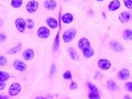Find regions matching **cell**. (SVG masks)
<instances>
[{
	"instance_id": "1",
	"label": "cell",
	"mask_w": 132,
	"mask_h": 99,
	"mask_svg": "<svg viewBox=\"0 0 132 99\" xmlns=\"http://www.w3.org/2000/svg\"><path fill=\"white\" fill-rule=\"evenodd\" d=\"M76 33H77V31L73 29V28L66 31V32L63 33V36H62L64 42H65V43H69V42H71L72 39L75 38Z\"/></svg>"
},
{
	"instance_id": "2",
	"label": "cell",
	"mask_w": 132,
	"mask_h": 99,
	"mask_svg": "<svg viewBox=\"0 0 132 99\" xmlns=\"http://www.w3.org/2000/svg\"><path fill=\"white\" fill-rule=\"evenodd\" d=\"M21 90V86L19 83H13L10 85L9 88V94L11 97L18 95Z\"/></svg>"
},
{
	"instance_id": "3",
	"label": "cell",
	"mask_w": 132,
	"mask_h": 99,
	"mask_svg": "<svg viewBox=\"0 0 132 99\" xmlns=\"http://www.w3.org/2000/svg\"><path fill=\"white\" fill-rule=\"evenodd\" d=\"M26 8L28 13H34L38 9V3L35 0H31L27 4Z\"/></svg>"
},
{
	"instance_id": "4",
	"label": "cell",
	"mask_w": 132,
	"mask_h": 99,
	"mask_svg": "<svg viewBox=\"0 0 132 99\" xmlns=\"http://www.w3.org/2000/svg\"><path fill=\"white\" fill-rule=\"evenodd\" d=\"M38 36L41 39H47L50 36V31L49 28H47L45 27H39V29L38 30Z\"/></svg>"
},
{
	"instance_id": "5",
	"label": "cell",
	"mask_w": 132,
	"mask_h": 99,
	"mask_svg": "<svg viewBox=\"0 0 132 99\" xmlns=\"http://www.w3.org/2000/svg\"><path fill=\"white\" fill-rule=\"evenodd\" d=\"M15 27L20 33H23L26 28V22L22 18H17L15 20Z\"/></svg>"
},
{
	"instance_id": "6",
	"label": "cell",
	"mask_w": 132,
	"mask_h": 99,
	"mask_svg": "<svg viewBox=\"0 0 132 99\" xmlns=\"http://www.w3.org/2000/svg\"><path fill=\"white\" fill-rule=\"evenodd\" d=\"M13 67H15V69H16L17 71H20V72H23L25 70H27L26 63H24L23 62H21L20 60H15L14 62Z\"/></svg>"
},
{
	"instance_id": "7",
	"label": "cell",
	"mask_w": 132,
	"mask_h": 99,
	"mask_svg": "<svg viewBox=\"0 0 132 99\" xmlns=\"http://www.w3.org/2000/svg\"><path fill=\"white\" fill-rule=\"evenodd\" d=\"M110 46L111 48L113 49L114 51H117V52H122L125 48H123V44L119 42H118L116 40H113L110 42Z\"/></svg>"
},
{
	"instance_id": "8",
	"label": "cell",
	"mask_w": 132,
	"mask_h": 99,
	"mask_svg": "<svg viewBox=\"0 0 132 99\" xmlns=\"http://www.w3.org/2000/svg\"><path fill=\"white\" fill-rule=\"evenodd\" d=\"M78 48L83 51V50H85V49L90 48V43H89V41L87 39L82 38L78 41Z\"/></svg>"
},
{
	"instance_id": "9",
	"label": "cell",
	"mask_w": 132,
	"mask_h": 99,
	"mask_svg": "<svg viewBox=\"0 0 132 99\" xmlns=\"http://www.w3.org/2000/svg\"><path fill=\"white\" fill-rule=\"evenodd\" d=\"M98 66H99L101 69L108 70L111 67V63L110 61L106 60V59H100L98 61Z\"/></svg>"
},
{
	"instance_id": "10",
	"label": "cell",
	"mask_w": 132,
	"mask_h": 99,
	"mask_svg": "<svg viewBox=\"0 0 132 99\" xmlns=\"http://www.w3.org/2000/svg\"><path fill=\"white\" fill-rule=\"evenodd\" d=\"M118 78L121 80H127V79L130 78V71L126 68L121 69L119 73H118Z\"/></svg>"
},
{
	"instance_id": "11",
	"label": "cell",
	"mask_w": 132,
	"mask_h": 99,
	"mask_svg": "<svg viewBox=\"0 0 132 99\" xmlns=\"http://www.w3.org/2000/svg\"><path fill=\"white\" fill-rule=\"evenodd\" d=\"M22 56L25 60L27 61H30L34 57V51L32 49H27L24 50L23 54H22Z\"/></svg>"
},
{
	"instance_id": "12",
	"label": "cell",
	"mask_w": 132,
	"mask_h": 99,
	"mask_svg": "<svg viewBox=\"0 0 132 99\" xmlns=\"http://www.w3.org/2000/svg\"><path fill=\"white\" fill-rule=\"evenodd\" d=\"M120 7V2L119 0H113L110 2V4H108V10L110 11H115L118 9H119Z\"/></svg>"
},
{
	"instance_id": "13",
	"label": "cell",
	"mask_w": 132,
	"mask_h": 99,
	"mask_svg": "<svg viewBox=\"0 0 132 99\" xmlns=\"http://www.w3.org/2000/svg\"><path fill=\"white\" fill-rule=\"evenodd\" d=\"M61 21L65 24H69L73 21V16L71 13H66L61 16Z\"/></svg>"
},
{
	"instance_id": "14",
	"label": "cell",
	"mask_w": 132,
	"mask_h": 99,
	"mask_svg": "<svg viewBox=\"0 0 132 99\" xmlns=\"http://www.w3.org/2000/svg\"><path fill=\"white\" fill-rule=\"evenodd\" d=\"M46 23L48 24V26L50 28H52V29H55V28H56L58 26V21L53 17H48L46 19Z\"/></svg>"
},
{
	"instance_id": "15",
	"label": "cell",
	"mask_w": 132,
	"mask_h": 99,
	"mask_svg": "<svg viewBox=\"0 0 132 99\" xmlns=\"http://www.w3.org/2000/svg\"><path fill=\"white\" fill-rule=\"evenodd\" d=\"M44 7L48 10H53L56 8V2L55 0H46L44 2Z\"/></svg>"
},
{
	"instance_id": "16",
	"label": "cell",
	"mask_w": 132,
	"mask_h": 99,
	"mask_svg": "<svg viewBox=\"0 0 132 99\" xmlns=\"http://www.w3.org/2000/svg\"><path fill=\"white\" fill-rule=\"evenodd\" d=\"M130 14L129 12H122L119 15V21L122 22V23H126L130 21Z\"/></svg>"
},
{
	"instance_id": "17",
	"label": "cell",
	"mask_w": 132,
	"mask_h": 99,
	"mask_svg": "<svg viewBox=\"0 0 132 99\" xmlns=\"http://www.w3.org/2000/svg\"><path fill=\"white\" fill-rule=\"evenodd\" d=\"M106 86H108V88L110 90H119V87L116 84H115V82L112 80H109L108 82H106Z\"/></svg>"
},
{
	"instance_id": "18",
	"label": "cell",
	"mask_w": 132,
	"mask_h": 99,
	"mask_svg": "<svg viewBox=\"0 0 132 99\" xmlns=\"http://www.w3.org/2000/svg\"><path fill=\"white\" fill-rule=\"evenodd\" d=\"M21 50V43H19L16 46H15V47H13V48H11V49H10L9 50L7 51V53L8 54H15V53H17V52H19L20 50Z\"/></svg>"
},
{
	"instance_id": "19",
	"label": "cell",
	"mask_w": 132,
	"mask_h": 99,
	"mask_svg": "<svg viewBox=\"0 0 132 99\" xmlns=\"http://www.w3.org/2000/svg\"><path fill=\"white\" fill-rule=\"evenodd\" d=\"M11 6L15 9H19L23 4V0H11Z\"/></svg>"
},
{
	"instance_id": "20",
	"label": "cell",
	"mask_w": 132,
	"mask_h": 99,
	"mask_svg": "<svg viewBox=\"0 0 132 99\" xmlns=\"http://www.w3.org/2000/svg\"><path fill=\"white\" fill-rule=\"evenodd\" d=\"M83 54L86 58H89V57H91V56H93L94 50L93 49H91V48H88V49H85V50H83Z\"/></svg>"
},
{
	"instance_id": "21",
	"label": "cell",
	"mask_w": 132,
	"mask_h": 99,
	"mask_svg": "<svg viewBox=\"0 0 132 99\" xmlns=\"http://www.w3.org/2000/svg\"><path fill=\"white\" fill-rule=\"evenodd\" d=\"M68 53H69V55H70V56H71L72 59H73V60H75V61L78 59V53L76 52V50L73 49V48H69V49H68Z\"/></svg>"
},
{
	"instance_id": "22",
	"label": "cell",
	"mask_w": 132,
	"mask_h": 99,
	"mask_svg": "<svg viewBox=\"0 0 132 99\" xmlns=\"http://www.w3.org/2000/svg\"><path fill=\"white\" fill-rule=\"evenodd\" d=\"M10 79V74L4 71H0V81L5 82Z\"/></svg>"
},
{
	"instance_id": "23",
	"label": "cell",
	"mask_w": 132,
	"mask_h": 99,
	"mask_svg": "<svg viewBox=\"0 0 132 99\" xmlns=\"http://www.w3.org/2000/svg\"><path fill=\"white\" fill-rule=\"evenodd\" d=\"M87 86H88L89 90H90V93H94V94H99V92H98L97 87L95 86H94L93 84L88 83V84H87Z\"/></svg>"
},
{
	"instance_id": "24",
	"label": "cell",
	"mask_w": 132,
	"mask_h": 99,
	"mask_svg": "<svg viewBox=\"0 0 132 99\" xmlns=\"http://www.w3.org/2000/svg\"><path fill=\"white\" fill-rule=\"evenodd\" d=\"M123 39H127V40H130L132 39V32L130 29H126L123 32Z\"/></svg>"
},
{
	"instance_id": "25",
	"label": "cell",
	"mask_w": 132,
	"mask_h": 99,
	"mask_svg": "<svg viewBox=\"0 0 132 99\" xmlns=\"http://www.w3.org/2000/svg\"><path fill=\"white\" fill-rule=\"evenodd\" d=\"M25 22H26V27L28 28V29H32L33 27H34V21H33V20L32 19H27L26 21H25Z\"/></svg>"
},
{
	"instance_id": "26",
	"label": "cell",
	"mask_w": 132,
	"mask_h": 99,
	"mask_svg": "<svg viewBox=\"0 0 132 99\" xmlns=\"http://www.w3.org/2000/svg\"><path fill=\"white\" fill-rule=\"evenodd\" d=\"M7 64V59L3 56H0V67H4Z\"/></svg>"
},
{
	"instance_id": "27",
	"label": "cell",
	"mask_w": 132,
	"mask_h": 99,
	"mask_svg": "<svg viewBox=\"0 0 132 99\" xmlns=\"http://www.w3.org/2000/svg\"><path fill=\"white\" fill-rule=\"evenodd\" d=\"M123 3H125V5L128 9H132V0H123Z\"/></svg>"
},
{
	"instance_id": "28",
	"label": "cell",
	"mask_w": 132,
	"mask_h": 99,
	"mask_svg": "<svg viewBox=\"0 0 132 99\" xmlns=\"http://www.w3.org/2000/svg\"><path fill=\"white\" fill-rule=\"evenodd\" d=\"M63 77L64 79H66V80H71L72 79V73L70 71H67L63 73Z\"/></svg>"
},
{
	"instance_id": "29",
	"label": "cell",
	"mask_w": 132,
	"mask_h": 99,
	"mask_svg": "<svg viewBox=\"0 0 132 99\" xmlns=\"http://www.w3.org/2000/svg\"><path fill=\"white\" fill-rule=\"evenodd\" d=\"M55 72H56V70H55V66L54 64H53V65H52V67H51V70H50V75L52 77V76H54V75H55Z\"/></svg>"
},
{
	"instance_id": "30",
	"label": "cell",
	"mask_w": 132,
	"mask_h": 99,
	"mask_svg": "<svg viewBox=\"0 0 132 99\" xmlns=\"http://www.w3.org/2000/svg\"><path fill=\"white\" fill-rule=\"evenodd\" d=\"M6 40V35L3 33H0V43Z\"/></svg>"
},
{
	"instance_id": "31",
	"label": "cell",
	"mask_w": 132,
	"mask_h": 99,
	"mask_svg": "<svg viewBox=\"0 0 132 99\" xmlns=\"http://www.w3.org/2000/svg\"><path fill=\"white\" fill-rule=\"evenodd\" d=\"M126 88L128 89L129 92H132V83L131 82H128V83L126 84Z\"/></svg>"
},
{
	"instance_id": "32",
	"label": "cell",
	"mask_w": 132,
	"mask_h": 99,
	"mask_svg": "<svg viewBox=\"0 0 132 99\" xmlns=\"http://www.w3.org/2000/svg\"><path fill=\"white\" fill-rule=\"evenodd\" d=\"M78 87V84L75 83V82H72V83L71 84V86H70V89L71 90H75L76 88Z\"/></svg>"
},
{
	"instance_id": "33",
	"label": "cell",
	"mask_w": 132,
	"mask_h": 99,
	"mask_svg": "<svg viewBox=\"0 0 132 99\" xmlns=\"http://www.w3.org/2000/svg\"><path fill=\"white\" fill-rule=\"evenodd\" d=\"M5 83L4 81H0V90H3L4 88H5Z\"/></svg>"
},
{
	"instance_id": "34",
	"label": "cell",
	"mask_w": 132,
	"mask_h": 99,
	"mask_svg": "<svg viewBox=\"0 0 132 99\" xmlns=\"http://www.w3.org/2000/svg\"><path fill=\"white\" fill-rule=\"evenodd\" d=\"M0 99H9V97L7 96H3V95H0Z\"/></svg>"
},
{
	"instance_id": "35",
	"label": "cell",
	"mask_w": 132,
	"mask_h": 99,
	"mask_svg": "<svg viewBox=\"0 0 132 99\" xmlns=\"http://www.w3.org/2000/svg\"><path fill=\"white\" fill-rule=\"evenodd\" d=\"M123 99H132V98L130 97V96L126 95V96H125V97H123Z\"/></svg>"
},
{
	"instance_id": "36",
	"label": "cell",
	"mask_w": 132,
	"mask_h": 99,
	"mask_svg": "<svg viewBox=\"0 0 132 99\" xmlns=\"http://www.w3.org/2000/svg\"><path fill=\"white\" fill-rule=\"evenodd\" d=\"M3 24H4V22H3V20H2V19H0V27H2V26H3Z\"/></svg>"
},
{
	"instance_id": "37",
	"label": "cell",
	"mask_w": 132,
	"mask_h": 99,
	"mask_svg": "<svg viewBox=\"0 0 132 99\" xmlns=\"http://www.w3.org/2000/svg\"><path fill=\"white\" fill-rule=\"evenodd\" d=\"M36 99H46V98L42 97H36Z\"/></svg>"
},
{
	"instance_id": "38",
	"label": "cell",
	"mask_w": 132,
	"mask_h": 99,
	"mask_svg": "<svg viewBox=\"0 0 132 99\" xmlns=\"http://www.w3.org/2000/svg\"><path fill=\"white\" fill-rule=\"evenodd\" d=\"M96 1H98V2H102L103 0H96Z\"/></svg>"
},
{
	"instance_id": "39",
	"label": "cell",
	"mask_w": 132,
	"mask_h": 99,
	"mask_svg": "<svg viewBox=\"0 0 132 99\" xmlns=\"http://www.w3.org/2000/svg\"><path fill=\"white\" fill-rule=\"evenodd\" d=\"M65 1H67V0H65Z\"/></svg>"
}]
</instances>
